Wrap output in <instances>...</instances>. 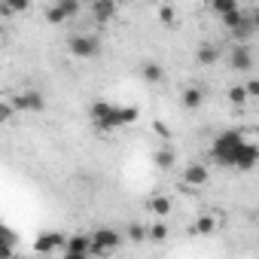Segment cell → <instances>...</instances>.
Listing matches in <instances>:
<instances>
[{
    "label": "cell",
    "mask_w": 259,
    "mask_h": 259,
    "mask_svg": "<svg viewBox=\"0 0 259 259\" xmlns=\"http://www.w3.org/2000/svg\"><path fill=\"white\" fill-rule=\"evenodd\" d=\"M247 141L250 138H244V132H238V128L220 132L213 138V144H210V159L217 165H223V168H235V162H238V156H241V150H244Z\"/></svg>",
    "instance_id": "cell-1"
},
{
    "label": "cell",
    "mask_w": 259,
    "mask_h": 259,
    "mask_svg": "<svg viewBox=\"0 0 259 259\" xmlns=\"http://www.w3.org/2000/svg\"><path fill=\"white\" fill-rule=\"evenodd\" d=\"M89 119H92V125L98 128V132H116V128H122L119 107L110 104V101H95L89 107Z\"/></svg>",
    "instance_id": "cell-2"
},
{
    "label": "cell",
    "mask_w": 259,
    "mask_h": 259,
    "mask_svg": "<svg viewBox=\"0 0 259 259\" xmlns=\"http://www.w3.org/2000/svg\"><path fill=\"white\" fill-rule=\"evenodd\" d=\"M67 52L79 61H92L101 55V37L98 34H70L67 37Z\"/></svg>",
    "instance_id": "cell-3"
},
{
    "label": "cell",
    "mask_w": 259,
    "mask_h": 259,
    "mask_svg": "<svg viewBox=\"0 0 259 259\" xmlns=\"http://www.w3.org/2000/svg\"><path fill=\"white\" fill-rule=\"evenodd\" d=\"M10 107L16 113H43L46 110V98H43L40 89H19L10 98Z\"/></svg>",
    "instance_id": "cell-4"
},
{
    "label": "cell",
    "mask_w": 259,
    "mask_h": 259,
    "mask_svg": "<svg viewBox=\"0 0 259 259\" xmlns=\"http://www.w3.org/2000/svg\"><path fill=\"white\" fill-rule=\"evenodd\" d=\"M89 238H92V256H110V253L119 250V244H122V232L107 229V226L89 232Z\"/></svg>",
    "instance_id": "cell-5"
},
{
    "label": "cell",
    "mask_w": 259,
    "mask_h": 259,
    "mask_svg": "<svg viewBox=\"0 0 259 259\" xmlns=\"http://www.w3.org/2000/svg\"><path fill=\"white\" fill-rule=\"evenodd\" d=\"M180 180H183L186 189H201V186H207V180H210V168H207L204 162H186Z\"/></svg>",
    "instance_id": "cell-6"
},
{
    "label": "cell",
    "mask_w": 259,
    "mask_h": 259,
    "mask_svg": "<svg viewBox=\"0 0 259 259\" xmlns=\"http://www.w3.org/2000/svg\"><path fill=\"white\" fill-rule=\"evenodd\" d=\"M61 256L64 259H85V256H92V238L89 235H67L64 247H61Z\"/></svg>",
    "instance_id": "cell-7"
},
{
    "label": "cell",
    "mask_w": 259,
    "mask_h": 259,
    "mask_svg": "<svg viewBox=\"0 0 259 259\" xmlns=\"http://www.w3.org/2000/svg\"><path fill=\"white\" fill-rule=\"evenodd\" d=\"M256 28H259V22H256V16L253 13H244L241 10V16H238V22L229 28V34H232V40L235 43H247L253 34H256Z\"/></svg>",
    "instance_id": "cell-8"
},
{
    "label": "cell",
    "mask_w": 259,
    "mask_h": 259,
    "mask_svg": "<svg viewBox=\"0 0 259 259\" xmlns=\"http://www.w3.org/2000/svg\"><path fill=\"white\" fill-rule=\"evenodd\" d=\"M229 67L235 73H250L253 70V49L247 43H235L229 52Z\"/></svg>",
    "instance_id": "cell-9"
},
{
    "label": "cell",
    "mask_w": 259,
    "mask_h": 259,
    "mask_svg": "<svg viewBox=\"0 0 259 259\" xmlns=\"http://www.w3.org/2000/svg\"><path fill=\"white\" fill-rule=\"evenodd\" d=\"M119 13V4L116 0H95V4H89V16L95 25H110Z\"/></svg>",
    "instance_id": "cell-10"
},
{
    "label": "cell",
    "mask_w": 259,
    "mask_h": 259,
    "mask_svg": "<svg viewBox=\"0 0 259 259\" xmlns=\"http://www.w3.org/2000/svg\"><path fill=\"white\" fill-rule=\"evenodd\" d=\"M61 247H64V235L61 232H43V235H37V241H34V250L37 253H61Z\"/></svg>",
    "instance_id": "cell-11"
},
{
    "label": "cell",
    "mask_w": 259,
    "mask_h": 259,
    "mask_svg": "<svg viewBox=\"0 0 259 259\" xmlns=\"http://www.w3.org/2000/svg\"><path fill=\"white\" fill-rule=\"evenodd\" d=\"M256 162H259V147H256L253 141H247L244 150H241V156H238V162H235V168H238V171H253Z\"/></svg>",
    "instance_id": "cell-12"
},
{
    "label": "cell",
    "mask_w": 259,
    "mask_h": 259,
    "mask_svg": "<svg viewBox=\"0 0 259 259\" xmlns=\"http://www.w3.org/2000/svg\"><path fill=\"white\" fill-rule=\"evenodd\" d=\"M195 61H198L201 67H213V64H220V46H217V43H201L198 52H195Z\"/></svg>",
    "instance_id": "cell-13"
},
{
    "label": "cell",
    "mask_w": 259,
    "mask_h": 259,
    "mask_svg": "<svg viewBox=\"0 0 259 259\" xmlns=\"http://www.w3.org/2000/svg\"><path fill=\"white\" fill-rule=\"evenodd\" d=\"M217 229H220V217L217 213H201L198 220H195V235H201V238H210V235H217Z\"/></svg>",
    "instance_id": "cell-14"
},
{
    "label": "cell",
    "mask_w": 259,
    "mask_h": 259,
    "mask_svg": "<svg viewBox=\"0 0 259 259\" xmlns=\"http://www.w3.org/2000/svg\"><path fill=\"white\" fill-rule=\"evenodd\" d=\"M141 76H144V82L159 85V82L165 79V67H162L159 61H144V64H141Z\"/></svg>",
    "instance_id": "cell-15"
},
{
    "label": "cell",
    "mask_w": 259,
    "mask_h": 259,
    "mask_svg": "<svg viewBox=\"0 0 259 259\" xmlns=\"http://www.w3.org/2000/svg\"><path fill=\"white\" fill-rule=\"evenodd\" d=\"M180 104H183V110H198V107L204 104V92H201L198 85H189V89H183Z\"/></svg>",
    "instance_id": "cell-16"
},
{
    "label": "cell",
    "mask_w": 259,
    "mask_h": 259,
    "mask_svg": "<svg viewBox=\"0 0 259 259\" xmlns=\"http://www.w3.org/2000/svg\"><path fill=\"white\" fill-rule=\"evenodd\" d=\"M55 7H58V13L64 16V22L76 19V16H79V10H82L79 0H55Z\"/></svg>",
    "instance_id": "cell-17"
},
{
    "label": "cell",
    "mask_w": 259,
    "mask_h": 259,
    "mask_svg": "<svg viewBox=\"0 0 259 259\" xmlns=\"http://www.w3.org/2000/svg\"><path fill=\"white\" fill-rule=\"evenodd\" d=\"M207 7H210L213 16H226V13H232V10L241 7V0H207Z\"/></svg>",
    "instance_id": "cell-18"
},
{
    "label": "cell",
    "mask_w": 259,
    "mask_h": 259,
    "mask_svg": "<svg viewBox=\"0 0 259 259\" xmlns=\"http://www.w3.org/2000/svg\"><path fill=\"white\" fill-rule=\"evenodd\" d=\"M171 207H174V204H171V198H168V195H156V198H150V210H153L156 217H168V213H171Z\"/></svg>",
    "instance_id": "cell-19"
},
{
    "label": "cell",
    "mask_w": 259,
    "mask_h": 259,
    "mask_svg": "<svg viewBox=\"0 0 259 259\" xmlns=\"http://www.w3.org/2000/svg\"><path fill=\"white\" fill-rule=\"evenodd\" d=\"M153 162H156V168L171 171V168H174V162H177V156H174V150H159V153L153 156Z\"/></svg>",
    "instance_id": "cell-20"
},
{
    "label": "cell",
    "mask_w": 259,
    "mask_h": 259,
    "mask_svg": "<svg viewBox=\"0 0 259 259\" xmlns=\"http://www.w3.org/2000/svg\"><path fill=\"white\" fill-rule=\"evenodd\" d=\"M226 98H229V104H235V107H244V104H247V92H244V85H232V89L226 92Z\"/></svg>",
    "instance_id": "cell-21"
},
{
    "label": "cell",
    "mask_w": 259,
    "mask_h": 259,
    "mask_svg": "<svg viewBox=\"0 0 259 259\" xmlns=\"http://www.w3.org/2000/svg\"><path fill=\"white\" fill-rule=\"evenodd\" d=\"M168 235H171L168 223H156V226H150V229H147V238H150V241H165Z\"/></svg>",
    "instance_id": "cell-22"
},
{
    "label": "cell",
    "mask_w": 259,
    "mask_h": 259,
    "mask_svg": "<svg viewBox=\"0 0 259 259\" xmlns=\"http://www.w3.org/2000/svg\"><path fill=\"white\" fill-rule=\"evenodd\" d=\"M174 19H177V10L162 0V4H159V22H162V25H174Z\"/></svg>",
    "instance_id": "cell-23"
},
{
    "label": "cell",
    "mask_w": 259,
    "mask_h": 259,
    "mask_svg": "<svg viewBox=\"0 0 259 259\" xmlns=\"http://www.w3.org/2000/svg\"><path fill=\"white\" fill-rule=\"evenodd\" d=\"M141 119V110L138 107H119V122L122 125H132V122H138Z\"/></svg>",
    "instance_id": "cell-24"
},
{
    "label": "cell",
    "mask_w": 259,
    "mask_h": 259,
    "mask_svg": "<svg viewBox=\"0 0 259 259\" xmlns=\"http://www.w3.org/2000/svg\"><path fill=\"white\" fill-rule=\"evenodd\" d=\"M125 238H132V241H147V226H141V223H132L125 229Z\"/></svg>",
    "instance_id": "cell-25"
},
{
    "label": "cell",
    "mask_w": 259,
    "mask_h": 259,
    "mask_svg": "<svg viewBox=\"0 0 259 259\" xmlns=\"http://www.w3.org/2000/svg\"><path fill=\"white\" fill-rule=\"evenodd\" d=\"M4 7H7L10 13H25V10L31 7V0H4Z\"/></svg>",
    "instance_id": "cell-26"
},
{
    "label": "cell",
    "mask_w": 259,
    "mask_h": 259,
    "mask_svg": "<svg viewBox=\"0 0 259 259\" xmlns=\"http://www.w3.org/2000/svg\"><path fill=\"white\" fill-rule=\"evenodd\" d=\"M46 22H49V25H64V16L58 13V7H55V4L46 10Z\"/></svg>",
    "instance_id": "cell-27"
},
{
    "label": "cell",
    "mask_w": 259,
    "mask_h": 259,
    "mask_svg": "<svg viewBox=\"0 0 259 259\" xmlns=\"http://www.w3.org/2000/svg\"><path fill=\"white\" fill-rule=\"evenodd\" d=\"M244 92H247V98H256V95H259V79L250 76V79L244 82Z\"/></svg>",
    "instance_id": "cell-28"
},
{
    "label": "cell",
    "mask_w": 259,
    "mask_h": 259,
    "mask_svg": "<svg viewBox=\"0 0 259 259\" xmlns=\"http://www.w3.org/2000/svg\"><path fill=\"white\" fill-rule=\"evenodd\" d=\"M0 241H7V244H16V232H13L10 226H4V223H0Z\"/></svg>",
    "instance_id": "cell-29"
},
{
    "label": "cell",
    "mask_w": 259,
    "mask_h": 259,
    "mask_svg": "<svg viewBox=\"0 0 259 259\" xmlns=\"http://www.w3.org/2000/svg\"><path fill=\"white\" fill-rule=\"evenodd\" d=\"M13 113H16V110L10 107V101H0V122H7V119H10Z\"/></svg>",
    "instance_id": "cell-30"
},
{
    "label": "cell",
    "mask_w": 259,
    "mask_h": 259,
    "mask_svg": "<svg viewBox=\"0 0 259 259\" xmlns=\"http://www.w3.org/2000/svg\"><path fill=\"white\" fill-rule=\"evenodd\" d=\"M153 128H156V135H162V138H168V135H171V128H168L162 119H156V122H153Z\"/></svg>",
    "instance_id": "cell-31"
},
{
    "label": "cell",
    "mask_w": 259,
    "mask_h": 259,
    "mask_svg": "<svg viewBox=\"0 0 259 259\" xmlns=\"http://www.w3.org/2000/svg\"><path fill=\"white\" fill-rule=\"evenodd\" d=\"M13 250H16V244H7V241H0V259L13 256Z\"/></svg>",
    "instance_id": "cell-32"
},
{
    "label": "cell",
    "mask_w": 259,
    "mask_h": 259,
    "mask_svg": "<svg viewBox=\"0 0 259 259\" xmlns=\"http://www.w3.org/2000/svg\"><path fill=\"white\" fill-rule=\"evenodd\" d=\"M79 4H82V7H85V4H95V0H79Z\"/></svg>",
    "instance_id": "cell-33"
},
{
    "label": "cell",
    "mask_w": 259,
    "mask_h": 259,
    "mask_svg": "<svg viewBox=\"0 0 259 259\" xmlns=\"http://www.w3.org/2000/svg\"><path fill=\"white\" fill-rule=\"evenodd\" d=\"M150 4H162V0H150Z\"/></svg>",
    "instance_id": "cell-34"
}]
</instances>
